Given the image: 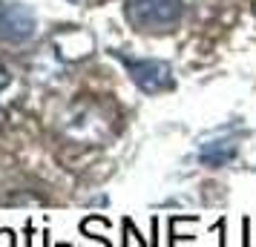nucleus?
<instances>
[{"instance_id":"1","label":"nucleus","mask_w":256,"mask_h":247,"mask_svg":"<svg viewBox=\"0 0 256 247\" xmlns=\"http://www.w3.org/2000/svg\"><path fill=\"white\" fill-rule=\"evenodd\" d=\"M64 121H66V124H64V132L78 144L101 147V144L116 132V115L110 112V106L98 104L92 98L72 104Z\"/></svg>"},{"instance_id":"2","label":"nucleus","mask_w":256,"mask_h":247,"mask_svg":"<svg viewBox=\"0 0 256 247\" xmlns=\"http://www.w3.org/2000/svg\"><path fill=\"white\" fill-rule=\"evenodd\" d=\"M124 14L130 26H136L138 32H170L182 20L184 3L182 0H127Z\"/></svg>"},{"instance_id":"3","label":"nucleus","mask_w":256,"mask_h":247,"mask_svg":"<svg viewBox=\"0 0 256 247\" xmlns=\"http://www.w3.org/2000/svg\"><path fill=\"white\" fill-rule=\"evenodd\" d=\"M124 69H127L130 81L138 86L141 92H167L173 89V69L164 63V60H156V58H127V55H118Z\"/></svg>"},{"instance_id":"4","label":"nucleus","mask_w":256,"mask_h":247,"mask_svg":"<svg viewBox=\"0 0 256 247\" xmlns=\"http://www.w3.org/2000/svg\"><path fill=\"white\" fill-rule=\"evenodd\" d=\"M35 35V12L20 0H0V40L24 43Z\"/></svg>"},{"instance_id":"5","label":"nucleus","mask_w":256,"mask_h":247,"mask_svg":"<svg viewBox=\"0 0 256 247\" xmlns=\"http://www.w3.org/2000/svg\"><path fill=\"white\" fill-rule=\"evenodd\" d=\"M52 43H55L60 58H66V60H81V58H86V55H92V49H95L92 35H90L86 29H81V26L60 29L58 35L52 37Z\"/></svg>"},{"instance_id":"6","label":"nucleus","mask_w":256,"mask_h":247,"mask_svg":"<svg viewBox=\"0 0 256 247\" xmlns=\"http://www.w3.org/2000/svg\"><path fill=\"white\" fill-rule=\"evenodd\" d=\"M233 158H236V141H210L202 144L198 150V161L208 167H224Z\"/></svg>"},{"instance_id":"7","label":"nucleus","mask_w":256,"mask_h":247,"mask_svg":"<svg viewBox=\"0 0 256 247\" xmlns=\"http://www.w3.org/2000/svg\"><path fill=\"white\" fill-rule=\"evenodd\" d=\"M81 230L84 233H90V236H104L106 242H110V222L106 219H101V216H92V219H86V222L81 224Z\"/></svg>"},{"instance_id":"8","label":"nucleus","mask_w":256,"mask_h":247,"mask_svg":"<svg viewBox=\"0 0 256 247\" xmlns=\"http://www.w3.org/2000/svg\"><path fill=\"white\" fill-rule=\"evenodd\" d=\"M124 236H127V239H124V245L127 247H132V245L141 247L144 245V239L138 236V230H132V222H124Z\"/></svg>"},{"instance_id":"9","label":"nucleus","mask_w":256,"mask_h":247,"mask_svg":"<svg viewBox=\"0 0 256 247\" xmlns=\"http://www.w3.org/2000/svg\"><path fill=\"white\" fill-rule=\"evenodd\" d=\"M0 245H18V239H14L12 230H0Z\"/></svg>"},{"instance_id":"10","label":"nucleus","mask_w":256,"mask_h":247,"mask_svg":"<svg viewBox=\"0 0 256 247\" xmlns=\"http://www.w3.org/2000/svg\"><path fill=\"white\" fill-rule=\"evenodd\" d=\"M6 83H9V72L3 69V63H0V89H3Z\"/></svg>"},{"instance_id":"11","label":"nucleus","mask_w":256,"mask_h":247,"mask_svg":"<svg viewBox=\"0 0 256 247\" xmlns=\"http://www.w3.org/2000/svg\"><path fill=\"white\" fill-rule=\"evenodd\" d=\"M0 121H3V112H0Z\"/></svg>"},{"instance_id":"12","label":"nucleus","mask_w":256,"mask_h":247,"mask_svg":"<svg viewBox=\"0 0 256 247\" xmlns=\"http://www.w3.org/2000/svg\"><path fill=\"white\" fill-rule=\"evenodd\" d=\"M254 6H256V0H254Z\"/></svg>"}]
</instances>
